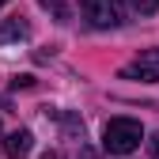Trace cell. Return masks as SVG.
<instances>
[{
    "instance_id": "obj_12",
    "label": "cell",
    "mask_w": 159,
    "mask_h": 159,
    "mask_svg": "<svg viewBox=\"0 0 159 159\" xmlns=\"http://www.w3.org/2000/svg\"><path fill=\"white\" fill-rule=\"evenodd\" d=\"M42 159H53V155H42Z\"/></svg>"
},
{
    "instance_id": "obj_4",
    "label": "cell",
    "mask_w": 159,
    "mask_h": 159,
    "mask_svg": "<svg viewBox=\"0 0 159 159\" xmlns=\"http://www.w3.org/2000/svg\"><path fill=\"white\" fill-rule=\"evenodd\" d=\"M30 148H34V136H30V129H19V133H11L8 140H4V152H8L11 159H23Z\"/></svg>"
},
{
    "instance_id": "obj_8",
    "label": "cell",
    "mask_w": 159,
    "mask_h": 159,
    "mask_svg": "<svg viewBox=\"0 0 159 159\" xmlns=\"http://www.w3.org/2000/svg\"><path fill=\"white\" fill-rule=\"evenodd\" d=\"M42 4H46V8H53L57 15H65V8H61V0H42Z\"/></svg>"
},
{
    "instance_id": "obj_2",
    "label": "cell",
    "mask_w": 159,
    "mask_h": 159,
    "mask_svg": "<svg viewBox=\"0 0 159 159\" xmlns=\"http://www.w3.org/2000/svg\"><path fill=\"white\" fill-rule=\"evenodd\" d=\"M80 11H84V19L91 27H98V30L121 23V0H80Z\"/></svg>"
},
{
    "instance_id": "obj_1",
    "label": "cell",
    "mask_w": 159,
    "mask_h": 159,
    "mask_svg": "<svg viewBox=\"0 0 159 159\" xmlns=\"http://www.w3.org/2000/svg\"><path fill=\"white\" fill-rule=\"evenodd\" d=\"M144 140V129L140 121H133V117H110L106 121V133H102V148L110 155H129L136 152Z\"/></svg>"
},
{
    "instance_id": "obj_6",
    "label": "cell",
    "mask_w": 159,
    "mask_h": 159,
    "mask_svg": "<svg viewBox=\"0 0 159 159\" xmlns=\"http://www.w3.org/2000/svg\"><path fill=\"white\" fill-rule=\"evenodd\" d=\"M129 8H133L136 15H155V11H159V0H129Z\"/></svg>"
},
{
    "instance_id": "obj_7",
    "label": "cell",
    "mask_w": 159,
    "mask_h": 159,
    "mask_svg": "<svg viewBox=\"0 0 159 159\" xmlns=\"http://www.w3.org/2000/svg\"><path fill=\"white\" fill-rule=\"evenodd\" d=\"M11 87H34V76H15Z\"/></svg>"
},
{
    "instance_id": "obj_3",
    "label": "cell",
    "mask_w": 159,
    "mask_h": 159,
    "mask_svg": "<svg viewBox=\"0 0 159 159\" xmlns=\"http://www.w3.org/2000/svg\"><path fill=\"white\" fill-rule=\"evenodd\" d=\"M121 76H140V80H159V49H144Z\"/></svg>"
},
{
    "instance_id": "obj_5",
    "label": "cell",
    "mask_w": 159,
    "mask_h": 159,
    "mask_svg": "<svg viewBox=\"0 0 159 159\" xmlns=\"http://www.w3.org/2000/svg\"><path fill=\"white\" fill-rule=\"evenodd\" d=\"M19 38H27V19H4L0 23V46H8V42H19Z\"/></svg>"
},
{
    "instance_id": "obj_9",
    "label": "cell",
    "mask_w": 159,
    "mask_h": 159,
    "mask_svg": "<svg viewBox=\"0 0 159 159\" xmlns=\"http://www.w3.org/2000/svg\"><path fill=\"white\" fill-rule=\"evenodd\" d=\"M80 159H102L98 152H91V148H80Z\"/></svg>"
},
{
    "instance_id": "obj_10",
    "label": "cell",
    "mask_w": 159,
    "mask_h": 159,
    "mask_svg": "<svg viewBox=\"0 0 159 159\" xmlns=\"http://www.w3.org/2000/svg\"><path fill=\"white\" fill-rule=\"evenodd\" d=\"M152 159H159V133L152 136Z\"/></svg>"
},
{
    "instance_id": "obj_11",
    "label": "cell",
    "mask_w": 159,
    "mask_h": 159,
    "mask_svg": "<svg viewBox=\"0 0 159 159\" xmlns=\"http://www.w3.org/2000/svg\"><path fill=\"white\" fill-rule=\"evenodd\" d=\"M4 4H8V0H0V8H4Z\"/></svg>"
}]
</instances>
